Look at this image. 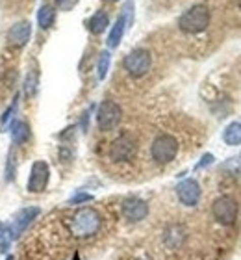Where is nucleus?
Returning a JSON list of instances; mask_svg holds the SVG:
<instances>
[{
	"mask_svg": "<svg viewBox=\"0 0 241 260\" xmlns=\"http://www.w3.org/2000/svg\"><path fill=\"white\" fill-rule=\"evenodd\" d=\"M48 179H50V169H48V164L43 160H38L33 162L32 171H30V179H28V191L30 193H41V191L47 188Z\"/></svg>",
	"mask_w": 241,
	"mask_h": 260,
	"instance_id": "6e6552de",
	"label": "nucleus"
},
{
	"mask_svg": "<svg viewBox=\"0 0 241 260\" xmlns=\"http://www.w3.org/2000/svg\"><path fill=\"white\" fill-rule=\"evenodd\" d=\"M150 154L158 164L173 162L178 154V141L171 134H160L150 145Z\"/></svg>",
	"mask_w": 241,
	"mask_h": 260,
	"instance_id": "7ed1b4c3",
	"label": "nucleus"
},
{
	"mask_svg": "<svg viewBox=\"0 0 241 260\" xmlns=\"http://www.w3.org/2000/svg\"><path fill=\"white\" fill-rule=\"evenodd\" d=\"M73 260H80V255H78V253H75V258Z\"/></svg>",
	"mask_w": 241,
	"mask_h": 260,
	"instance_id": "cd10ccee",
	"label": "nucleus"
},
{
	"mask_svg": "<svg viewBox=\"0 0 241 260\" xmlns=\"http://www.w3.org/2000/svg\"><path fill=\"white\" fill-rule=\"evenodd\" d=\"M110 63H112V56L108 50H102L98 54V60H96V76L98 80H104L108 76V71H110Z\"/></svg>",
	"mask_w": 241,
	"mask_h": 260,
	"instance_id": "412c9836",
	"label": "nucleus"
},
{
	"mask_svg": "<svg viewBox=\"0 0 241 260\" xmlns=\"http://www.w3.org/2000/svg\"><path fill=\"white\" fill-rule=\"evenodd\" d=\"M223 141L226 145L236 147L241 143V123H230L223 132Z\"/></svg>",
	"mask_w": 241,
	"mask_h": 260,
	"instance_id": "6ab92c4d",
	"label": "nucleus"
},
{
	"mask_svg": "<svg viewBox=\"0 0 241 260\" xmlns=\"http://www.w3.org/2000/svg\"><path fill=\"white\" fill-rule=\"evenodd\" d=\"M39 214H41L39 206H26V208H21V210L17 212L15 217H13V223L10 225L13 238H19V236L38 219Z\"/></svg>",
	"mask_w": 241,
	"mask_h": 260,
	"instance_id": "1a4fd4ad",
	"label": "nucleus"
},
{
	"mask_svg": "<svg viewBox=\"0 0 241 260\" xmlns=\"http://www.w3.org/2000/svg\"><path fill=\"white\" fill-rule=\"evenodd\" d=\"M6 260H13V256H11V255H6Z\"/></svg>",
	"mask_w": 241,
	"mask_h": 260,
	"instance_id": "c85d7f7f",
	"label": "nucleus"
},
{
	"mask_svg": "<svg viewBox=\"0 0 241 260\" xmlns=\"http://www.w3.org/2000/svg\"><path fill=\"white\" fill-rule=\"evenodd\" d=\"M67 225H69V233L75 238H91V236H95L100 231L102 217L95 208L84 206V208H78L69 217Z\"/></svg>",
	"mask_w": 241,
	"mask_h": 260,
	"instance_id": "f257e3e1",
	"label": "nucleus"
},
{
	"mask_svg": "<svg viewBox=\"0 0 241 260\" xmlns=\"http://www.w3.org/2000/svg\"><path fill=\"white\" fill-rule=\"evenodd\" d=\"M121 17L124 19V22H126V30H128V28L132 26V22H134V2H132V0H128V2L123 6Z\"/></svg>",
	"mask_w": 241,
	"mask_h": 260,
	"instance_id": "5701e85b",
	"label": "nucleus"
},
{
	"mask_svg": "<svg viewBox=\"0 0 241 260\" xmlns=\"http://www.w3.org/2000/svg\"><path fill=\"white\" fill-rule=\"evenodd\" d=\"M56 21V8L52 4H43L38 10V26L41 30H48Z\"/></svg>",
	"mask_w": 241,
	"mask_h": 260,
	"instance_id": "4468645a",
	"label": "nucleus"
},
{
	"mask_svg": "<svg viewBox=\"0 0 241 260\" xmlns=\"http://www.w3.org/2000/svg\"><path fill=\"white\" fill-rule=\"evenodd\" d=\"M13 234H11V227L6 223H0V255H8V249L11 247L13 242Z\"/></svg>",
	"mask_w": 241,
	"mask_h": 260,
	"instance_id": "aec40b11",
	"label": "nucleus"
},
{
	"mask_svg": "<svg viewBox=\"0 0 241 260\" xmlns=\"http://www.w3.org/2000/svg\"><path fill=\"white\" fill-rule=\"evenodd\" d=\"M39 86V73L36 69H30L28 75L24 76V82H22V91H24V97L32 99L36 93H38Z\"/></svg>",
	"mask_w": 241,
	"mask_h": 260,
	"instance_id": "f3484780",
	"label": "nucleus"
},
{
	"mask_svg": "<svg viewBox=\"0 0 241 260\" xmlns=\"http://www.w3.org/2000/svg\"><path fill=\"white\" fill-rule=\"evenodd\" d=\"M78 4V0H58V8L61 11H71Z\"/></svg>",
	"mask_w": 241,
	"mask_h": 260,
	"instance_id": "a878e982",
	"label": "nucleus"
},
{
	"mask_svg": "<svg viewBox=\"0 0 241 260\" xmlns=\"http://www.w3.org/2000/svg\"><path fill=\"white\" fill-rule=\"evenodd\" d=\"M15 110H17V97L13 99V103H11V106L4 112V115H2V119H0V126L2 128H6V125L10 123L11 119H13V114H15Z\"/></svg>",
	"mask_w": 241,
	"mask_h": 260,
	"instance_id": "b1692460",
	"label": "nucleus"
},
{
	"mask_svg": "<svg viewBox=\"0 0 241 260\" xmlns=\"http://www.w3.org/2000/svg\"><path fill=\"white\" fill-rule=\"evenodd\" d=\"M141 260H149V258H141Z\"/></svg>",
	"mask_w": 241,
	"mask_h": 260,
	"instance_id": "c756f323",
	"label": "nucleus"
},
{
	"mask_svg": "<svg viewBox=\"0 0 241 260\" xmlns=\"http://www.w3.org/2000/svg\"><path fill=\"white\" fill-rule=\"evenodd\" d=\"M124 32H126V22H124L123 17L119 15V19L112 26V32H110V36H108V41H106L108 47H110V49H117L119 45H121V41H123Z\"/></svg>",
	"mask_w": 241,
	"mask_h": 260,
	"instance_id": "ddd939ff",
	"label": "nucleus"
},
{
	"mask_svg": "<svg viewBox=\"0 0 241 260\" xmlns=\"http://www.w3.org/2000/svg\"><path fill=\"white\" fill-rule=\"evenodd\" d=\"M10 134H11V140L15 141V143H26L30 140V126L24 121H15L10 126Z\"/></svg>",
	"mask_w": 241,
	"mask_h": 260,
	"instance_id": "dca6fc26",
	"label": "nucleus"
},
{
	"mask_svg": "<svg viewBox=\"0 0 241 260\" xmlns=\"http://www.w3.org/2000/svg\"><path fill=\"white\" fill-rule=\"evenodd\" d=\"M123 216L132 223L143 221L149 216V205L140 197H128L123 201Z\"/></svg>",
	"mask_w": 241,
	"mask_h": 260,
	"instance_id": "9d476101",
	"label": "nucleus"
},
{
	"mask_svg": "<svg viewBox=\"0 0 241 260\" xmlns=\"http://www.w3.org/2000/svg\"><path fill=\"white\" fill-rule=\"evenodd\" d=\"M212 164H214V154H204V156L200 158V162L197 164V169L208 168V166H212Z\"/></svg>",
	"mask_w": 241,
	"mask_h": 260,
	"instance_id": "bb28decb",
	"label": "nucleus"
},
{
	"mask_svg": "<svg viewBox=\"0 0 241 260\" xmlns=\"http://www.w3.org/2000/svg\"><path fill=\"white\" fill-rule=\"evenodd\" d=\"M123 65L130 76L141 78V76L147 75L150 71V67H152V56H150L149 50L134 49L132 52H128V54L124 56Z\"/></svg>",
	"mask_w": 241,
	"mask_h": 260,
	"instance_id": "20e7f679",
	"label": "nucleus"
},
{
	"mask_svg": "<svg viewBox=\"0 0 241 260\" xmlns=\"http://www.w3.org/2000/svg\"><path fill=\"white\" fill-rule=\"evenodd\" d=\"M212 214L221 225H234L237 217V203L228 195H221L212 205Z\"/></svg>",
	"mask_w": 241,
	"mask_h": 260,
	"instance_id": "0eeeda50",
	"label": "nucleus"
},
{
	"mask_svg": "<svg viewBox=\"0 0 241 260\" xmlns=\"http://www.w3.org/2000/svg\"><path fill=\"white\" fill-rule=\"evenodd\" d=\"M163 240H165L167 247L177 249V247H180V245H182L184 240H186V233H184V229L180 227V225H173V227H169L165 231V236H163Z\"/></svg>",
	"mask_w": 241,
	"mask_h": 260,
	"instance_id": "2eb2a0df",
	"label": "nucleus"
},
{
	"mask_svg": "<svg viewBox=\"0 0 241 260\" xmlns=\"http://www.w3.org/2000/svg\"><path fill=\"white\" fill-rule=\"evenodd\" d=\"M135 152H137V141L130 134H121L110 145V158L113 162H128L135 156Z\"/></svg>",
	"mask_w": 241,
	"mask_h": 260,
	"instance_id": "423d86ee",
	"label": "nucleus"
},
{
	"mask_svg": "<svg viewBox=\"0 0 241 260\" xmlns=\"http://www.w3.org/2000/svg\"><path fill=\"white\" fill-rule=\"evenodd\" d=\"M89 201H93L91 193H82V191H78V193L73 195L69 199V205H82V203H89Z\"/></svg>",
	"mask_w": 241,
	"mask_h": 260,
	"instance_id": "393cba45",
	"label": "nucleus"
},
{
	"mask_svg": "<svg viewBox=\"0 0 241 260\" xmlns=\"http://www.w3.org/2000/svg\"><path fill=\"white\" fill-rule=\"evenodd\" d=\"M178 201L186 206H195L200 199V186L195 179H186L177 186Z\"/></svg>",
	"mask_w": 241,
	"mask_h": 260,
	"instance_id": "f8f14e48",
	"label": "nucleus"
},
{
	"mask_svg": "<svg viewBox=\"0 0 241 260\" xmlns=\"http://www.w3.org/2000/svg\"><path fill=\"white\" fill-rule=\"evenodd\" d=\"M210 26V10L204 4L191 6L178 19V28L184 34H200Z\"/></svg>",
	"mask_w": 241,
	"mask_h": 260,
	"instance_id": "f03ea898",
	"label": "nucleus"
},
{
	"mask_svg": "<svg viewBox=\"0 0 241 260\" xmlns=\"http://www.w3.org/2000/svg\"><path fill=\"white\" fill-rule=\"evenodd\" d=\"M123 119V110L115 101H102L96 112V125L102 132H110L121 123Z\"/></svg>",
	"mask_w": 241,
	"mask_h": 260,
	"instance_id": "39448f33",
	"label": "nucleus"
},
{
	"mask_svg": "<svg viewBox=\"0 0 241 260\" xmlns=\"http://www.w3.org/2000/svg\"><path fill=\"white\" fill-rule=\"evenodd\" d=\"M15 173H17V158H15V152L11 151L8 154V162H6V182H13Z\"/></svg>",
	"mask_w": 241,
	"mask_h": 260,
	"instance_id": "4be33fe9",
	"label": "nucleus"
},
{
	"mask_svg": "<svg viewBox=\"0 0 241 260\" xmlns=\"http://www.w3.org/2000/svg\"><path fill=\"white\" fill-rule=\"evenodd\" d=\"M87 26H89L91 34H96V36H98V34H102L108 26H110V17H108L104 11H96L95 15L89 19Z\"/></svg>",
	"mask_w": 241,
	"mask_h": 260,
	"instance_id": "a211bd4d",
	"label": "nucleus"
},
{
	"mask_svg": "<svg viewBox=\"0 0 241 260\" xmlns=\"http://www.w3.org/2000/svg\"><path fill=\"white\" fill-rule=\"evenodd\" d=\"M32 38V24L28 21H19L8 30V43L13 49H22L26 47L28 41Z\"/></svg>",
	"mask_w": 241,
	"mask_h": 260,
	"instance_id": "9b49d317",
	"label": "nucleus"
},
{
	"mask_svg": "<svg viewBox=\"0 0 241 260\" xmlns=\"http://www.w3.org/2000/svg\"><path fill=\"white\" fill-rule=\"evenodd\" d=\"M112 2H115V0H112Z\"/></svg>",
	"mask_w": 241,
	"mask_h": 260,
	"instance_id": "7c9ffc66",
	"label": "nucleus"
}]
</instances>
